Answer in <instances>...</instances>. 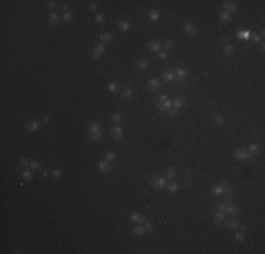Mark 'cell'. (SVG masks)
<instances>
[{
	"label": "cell",
	"instance_id": "cell-54",
	"mask_svg": "<svg viewBox=\"0 0 265 254\" xmlns=\"http://www.w3.org/2000/svg\"><path fill=\"white\" fill-rule=\"evenodd\" d=\"M144 226H145L147 230H151V229H152V223L151 222H144Z\"/></svg>",
	"mask_w": 265,
	"mask_h": 254
},
{
	"label": "cell",
	"instance_id": "cell-35",
	"mask_svg": "<svg viewBox=\"0 0 265 254\" xmlns=\"http://www.w3.org/2000/svg\"><path fill=\"white\" fill-rule=\"evenodd\" d=\"M100 40L105 42H110L113 40V35L110 34V32H103V34H100Z\"/></svg>",
	"mask_w": 265,
	"mask_h": 254
},
{
	"label": "cell",
	"instance_id": "cell-38",
	"mask_svg": "<svg viewBox=\"0 0 265 254\" xmlns=\"http://www.w3.org/2000/svg\"><path fill=\"white\" fill-rule=\"evenodd\" d=\"M105 159H106V161H109V162L114 161V159H116V153H112V151L106 153V155H105Z\"/></svg>",
	"mask_w": 265,
	"mask_h": 254
},
{
	"label": "cell",
	"instance_id": "cell-53",
	"mask_svg": "<svg viewBox=\"0 0 265 254\" xmlns=\"http://www.w3.org/2000/svg\"><path fill=\"white\" fill-rule=\"evenodd\" d=\"M120 119H121V117H120V115H118V113L113 115V121H114V123H118V121H120Z\"/></svg>",
	"mask_w": 265,
	"mask_h": 254
},
{
	"label": "cell",
	"instance_id": "cell-28",
	"mask_svg": "<svg viewBox=\"0 0 265 254\" xmlns=\"http://www.w3.org/2000/svg\"><path fill=\"white\" fill-rule=\"evenodd\" d=\"M171 106H172L171 100H167V102H164V103H159V105H158V109H159V110H162V112H168Z\"/></svg>",
	"mask_w": 265,
	"mask_h": 254
},
{
	"label": "cell",
	"instance_id": "cell-49",
	"mask_svg": "<svg viewBox=\"0 0 265 254\" xmlns=\"http://www.w3.org/2000/svg\"><path fill=\"white\" fill-rule=\"evenodd\" d=\"M244 237H245V236H244V233H243V232H238L237 234H235V239H237L238 242H243Z\"/></svg>",
	"mask_w": 265,
	"mask_h": 254
},
{
	"label": "cell",
	"instance_id": "cell-12",
	"mask_svg": "<svg viewBox=\"0 0 265 254\" xmlns=\"http://www.w3.org/2000/svg\"><path fill=\"white\" fill-rule=\"evenodd\" d=\"M165 175H167V179H173L176 175V167H173V165L168 167L165 169Z\"/></svg>",
	"mask_w": 265,
	"mask_h": 254
},
{
	"label": "cell",
	"instance_id": "cell-56",
	"mask_svg": "<svg viewBox=\"0 0 265 254\" xmlns=\"http://www.w3.org/2000/svg\"><path fill=\"white\" fill-rule=\"evenodd\" d=\"M253 38H254V41H255V42H258L259 40H261V35H257V34H255V35L253 37Z\"/></svg>",
	"mask_w": 265,
	"mask_h": 254
},
{
	"label": "cell",
	"instance_id": "cell-24",
	"mask_svg": "<svg viewBox=\"0 0 265 254\" xmlns=\"http://www.w3.org/2000/svg\"><path fill=\"white\" fill-rule=\"evenodd\" d=\"M145 232H147V229H145V226H142L141 223L138 224L137 227H134V234H136V236H142Z\"/></svg>",
	"mask_w": 265,
	"mask_h": 254
},
{
	"label": "cell",
	"instance_id": "cell-27",
	"mask_svg": "<svg viewBox=\"0 0 265 254\" xmlns=\"http://www.w3.org/2000/svg\"><path fill=\"white\" fill-rule=\"evenodd\" d=\"M224 219H226V213H222V212H217L216 216H214V222L217 223V224L223 223L224 222Z\"/></svg>",
	"mask_w": 265,
	"mask_h": 254
},
{
	"label": "cell",
	"instance_id": "cell-15",
	"mask_svg": "<svg viewBox=\"0 0 265 254\" xmlns=\"http://www.w3.org/2000/svg\"><path fill=\"white\" fill-rule=\"evenodd\" d=\"M185 105H186V99L182 97V96H178V97L173 100V103H172V106H175L176 109H180V107H183Z\"/></svg>",
	"mask_w": 265,
	"mask_h": 254
},
{
	"label": "cell",
	"instance_id": "cell-52",
	"mask_svg": "<svg viewBox=\"0 0 265 254\" xmlns=\"http://www.w3.org/2000/svg\"><path fill=\"white\" fill-rule=\"evenodd\" d=\"M167 100H169V97L167 95H162L161 97H159V103H164V102H167Z\"/></svg>",
	"mask_w": 265,
	"mask_h": 254
},
{
	"label": "cell",
	"instance_id": "cell-21",
	"mask_svg": "<svg viewBox=\"0 0 265 254\" xmlns=\"http://www.w3.org/2000/svg\"><path fill=\"white\" fill-rule=\"evenodd\" d=\"M219 20H220V23H223V24L229 23V21H230V13H227V11H222V13H220V16H219Z\"/></svg>",
	"mask_w": 265,
	"mask_h": 254
},
{
	"label": "cell",
	"instance_id": "cell-16",
	"mask_svg": "<svg viewBox=\"0 0 265 254\" xmlns=\"http://www.w3.org/2000/svg\"><path fill=\"white\" fill-rule=\"evenodd\" d=\"M226 213H227V215H230V216H235V215L238 213V208H237L234 203H231V205L226 206Z\"/></svg>",
	"mask_w": 265,
	"mask_h": 254
},
{
	"label": "cell",
	"instance_id": "cell-44",
	"mask_svg": "<svg viewBox=\"0 0 265 254\" xmlns=\"http://www.w3.org/2000/svg\"><path fill=\"white\" fill-rule=\"evenodd\" d=\"M64 20H65V21H68V23L74 20V17H72V14H71L69 11H68V13H64Z\"/></svg>",
	"mask_w": 265,
	"mask_h": 254
},
{
	"label": "cell",
	"instance_id": "cell-22",
	"mask_svg": "<svg viewBox=\"0 0 265 254\" xmlns=\"http://www.w3.org/2000/svg\"><path fill=\"white\" fill-rule=\"evenodd\" d=\"M185 32H186V34H189V35H193V34L196 32L195 26H193L192 23H186V24H185Z\"/></svg>",
	"mask_w": 265,
	"mask_h": 254
},
{
	"label": "cell",
	"instance_id": "cell-57",
	"mask_svg": "<svg viewBox=\"0 0 265 254\" xmlns=\"http://www.w3.org/2000/svg\"><path fill=\"white\" fill-rule=\"evenodd\" d=\"M41 175H43L44 178H45V177H48V171H43V172H41Z\"/></svg>",
	"mask_w": 265,
	"mask_h": 254
},
{
	"label": "cell",
	"instance_id": "cell-5",
	"mask_svg": "<svg viewBox=\"0 0 265 254\" xmlns=\"http://www.w3.org/2000/svg\"><path fill=\"white\" fill-rule=\"evenodd\" d=\"M148 50H149V52H152V54L159 52L161 51V42L158 40H151L148 42Z\"/></svg>",
	"mask_w": 265,
	"mask_h": 254
},
{
	"label": "cell",
	"instance_id": "cell-40",
	"mask_svg": "<svg viewBox=\"0 0 265 254\" xmlns=\"http://www.w3.org/2000/svg\"><path fill=\"white\" fill-rule=\"evenodd\" d=\"M30 167H31V169L37 171V169H40V162L37 159H32V161H30Z\"/></svg>",
	"mask_w": 265,
	"mask_h": 254
},
{
	"label": "cell",
	"instance_id": "cell-18",
	"mask_svg": "<svg viewBox=\"0 0 265 254\" xmlns=\"http://www.w3.org/2000/svg\"><path fill=\"white\" fill-rule=\"evenodd\" d=\"M173 78H175V76H173V72L169 71V69H167L165 72H162V79H164V81H167V82H172V81H173Z\"/></svg>",
	"mask_w": 265,
	"mask_h": 254
},
{
	"label": "cell",
	"instance_id": "cell-31",
	"mask_svg": "<svg viewBox=\"0 0 265 254\" xmlns=\"http://www.w3.org/2000/svg\"><path fill=\"white\" fill-rule=\"evenodd\" d=\"M167 188H168L169 192H176L179 189V184L178 182H169V184H167Z\"/></svg>",
	"mask_w": 265,
	"mask_h": 254
},
{
	"label": "cell",
	"instance_id": "cell-7",
	"mask_svg": "<svg viewBox=\"0 0 265 254\" xmlns=\"http://www.w3.org/2000/svg\"><path fill=\"white\" fill-rule=\"evenodd\" d=\"M175 74H176L178 82H182V81L188 76V71H186V68H183V66H178V68L175 69Z\"/></svg>",
	"mask_w": 265,
	"mask_h": 254
},
{
	"label": "cell",
	"instance_id": "cell-59",
	"mask_svg": "<svg viewBox=\"0 0 265 254\" xmlns=\"http://www.w3.org/2000/svg\"><path fill=\"white\" fill-rule=\"evenodd\" d=\"M90 10H92V11L96 10V4H90Z\"/></svg>",
	"mask_w": 265,
	"mask_h": 254
},
{
	"label": "cell",
	"instance_id": "cell-45",
	"mask_svg": "<svg viewBox=\"0 0 265 254\" xmlns=\"http://www.w3.org/2000/svg\"><path fill=\"white\" fill-rule=\"evenodd\" d=\"M217 212L226 213V205H224V202H223V203H219V205H217Z\"/></svg>",
	"mask_w": 265,
	"mask_h": 254
},
{
	"label": "cell",
	"instance_id": "cell-55",
	"mask_svg": "<svg viewBox=\"0 0 265 254\" xmlns=\"http://www.w3.org/2000/svg\"><path fill=\"white\" fill-rule=\"evenodd\" d=\"M48 7H50V9H55V7H56V3H55V1H48Z\"/></svg>",
	"mask_w": 265,
	"mask_h": 254
},
{
	"label": "cell",
	"instance_id": "cell-36",
	"mask_svg": "<svg viewBox=\"0 0 265 254\" xmlns=\"http://www.w3.org/2000/svg\"><path fill=\"white\" fill-rule=\"evenodd\" d=\"M100 121L99 120H93L92 123H90V126H89V130H100Z\"/></svg>",
	"mask_w": 265,
	"mask_h": 254
},
{
	"label": "cell",
	"instance_id": "cell-48",
	"mask_svg": "<svg viewBox=\"0 0 265 254\" xmlns=\"http://www.w3.org/2000/svg\"><path fill=\"white\" fill-rule=\"evenodd\" d=\"M231 203H234L233 198H231V196H226V199H224V205H226V206H229V205H231Z\"/></svg>",
	"mask_w": 265,
	"mask_h": 254
},
{
	"label": "cell",
	"instance_id": "cell-19",
	"mask_svg": "<svg viewBox=\"0 0 265 254\" xmlns=\"http://www.w3.org/2000/svg\"><path fill=\"white\" fill-rule=\"evenodd\" d=\"M137 66L140 68V69H147L149 66V61L148 59H145V58H141V59H138V62H137Z\"/></svg>",
	"mask_w": 265,
	"mask_h": 254
},
{
	"label": "cell",
	"instance_id": "cell-25",
	"mask_svg": "<svg viewBox=\"0 0 265 254\" xmlns=\"http://www.w3.org/2000/svg\"><path fill=\"white\" fill-rule=\"evenodd\" d=\"M226 227L227 229H230V230H234V229H237L238 227V223L235 219H230V220H227L226 222Z\"/></svg>",
	"mask_w": 265,
	"mask_h": 254
},
{
	"label": "cell",
	"instance_id": "cell-14",
	"mask_svg": "<svg viewBox=\"0 0 265 254\" xmlns=\"http://www.w3.org/2000/svg\"><path fill=\"white\" fill-rule=\"evenodd\" d=\"M148 85H149V88H151L152 90H158L159 88L162 86L161 81H159V79H157V78H152V79H149Z\"/></svg>",
	"mask_w": 265,
	"mask_h": 254
},
{
	"label": "cell",
	"instance_id": "cell-37",
	"mask_svg": "<svg viewBox=\"0 0 265 254\" xmlns=\"http://www.w3.org/2000/svg\"><path fill=\"white\" fill-rule=\"evenodd\" d=\"M214 121H216L217 126H223L226 120H224V117H223L222 115H216V116H214Z\"/></svg>",
	"mask_w": 265,
	"mask_h": 254
},
{
	"label": "cell",
	"instance_id": "cell-39",
	"mask_svg": "<svg viewBox=\"0 0 265 254\" xmlns=\"http://www.w3.org/2000/svg\"><path fill=\"white\" fill-rule=\"evenodd\" d=\"M107 89H109V92H110V93H116L117 90H118V86H117V84L112 82V84L107 86Z\"/></svg>",
	"mask_w": 265,
	"mask_h": 254
},
{
	"label": "cell",
	"instance_id": "cell-58",
	"mask_svg": "<svg viewBox=\"0 0 265 254\" xmlns=\"http://www.w3.org/2000/svg\"><path fill=\"white\" fill-rule=\"evenodd\" d=\"M240 227H241V230H245V229H247V224H245V223H243V224H241V226H240Z\"/></svg>",
	"mask_w": 265,
	"mask_h": 254
},
{
	"label": "cell",
	"instance_id": "cell-30",
	"mask_svg": "<svg viewBox=\"0 0 265 254\" xmlns=\"http://www.w3.org/2000/svg\"><path fill=\"white\" fill-rule=\"evenodd\" d=\"M237 38H238V40H248V38H250V31L243 30V31L237 32Z\"/></svg>",
	"mask_w": 265,
	"mask_h": 254
},
{
	"label": "cell",
	"instance_id": "cell-26",
	"mask_svg": "<svg viewBox=\"0 0 265 254\" xmlns=\"http://www.w3.org/2000/svg\"><path fill=\"white\" fill-rule=\"evenodd\" d=\"M128 28H130V23L127 20H121L118 23V30L120 31H127Z\"/></svg>",
	"mask_w": 265,
	"mask_h": 254
},
{
	"label": "cell",
	"instance_id": "cell-41",
	"mask_svg": "<svg viewBox=\"0 0 265 254\" xmlns=\"http://www.w3.org/2000/svg\"><path fill=\"white\" fill-rule=\"evenodd\" d=\"M95 20L99 23V24H103L105 23V16L102 14V13H96V17H95Z\"/></svg>",
	"mask_w": 265,
	"mask_h": 254
},
{
	"label": "cell",
	"instance_id": "cell-51",
	"mask_svg": "<svg viewBox=\"0 0 265 254\" xmlns=\"http://www.w3.org/2000/svg\"><path fill=\"white\" fill-rule=\"evenodd\" d=\"M159 58H161V59H167V58H168V52H167V51L159 52Z\"/></svg>",
	"mask_w": 265,
	"mask_h": 254
},
{
	"label": "cell",
	"instance_id": "cell-17",
	"mask_svg": "<svg viewBox=\"0 0 265 254\" xmlns=\"http://www.w3.org/2000/svg\"><path fill=\"white\" fill-rule=\"evenodd\" d=\"M48 21H50V24L51 26H56L58 23H59V14H56V13H51L50 14V17H48Z\"/></svg>",
	"mask_w": 265,
	"mask_h": 254
},
{
	"label": "cell",
	"instance_id": "cell-10",
	"mask_svg": "<svg viewBox=\"0 0 265 254\" xmlns=\"http://www.w3.org/2000/svg\"><path fill=\"white\" fill-rule=\"evenodd\" d=\"M89 138L92 141H100L102 140V133L100 130H89Z\"/></svg>",
	"mask_w": 265,
	"mask_h": 254
},
{
	"label": "cell",
	"instance_id": "cell-9",
	"mask_svg": "<svg viewBox=\"0 0 265 254\" xmlns=\"http://www.w3.org/2000/svg\"><path fill=\"white\" fill-rule=\"evenodd\" d=\"M223 9L227 13H235L237 11V4L234 1H224L223 3Z\"/></svg>",
	"mask_w": 265,
	"mask_h": 254
},
{
	"label": "cell",
	"instance_id": "cell-3",
	"mask_svg": "<svg viewBox=\"0 0 265 254\" xmlns=\"http://www.w3.org/2000/svg\"><path fill=\"white\" fill-rule=\"evenodd\" d=\"M97 167L100 169V172H103V174H110V172H112V164H110L109 161H106V159L99 161Z\"/></svg>",
	"mask_w": 265,
	"mask_h": 254
},
{
	"label": "cell",
	"instance_id": "cell-11",
	"mask_svg": "<svg viewBox=\"0 0 265 254\" xmlns=\"http://www.w3.org/2000/svg\"><path fill=\"white\" fill-rule=\"evenodd\" d=\"M112 137L114 138V140H120V138L123 137V128L120 126H116L112 130Z\"/></svg>",
	"mask_w": 265,
	"mask_h": 254
},
{
	"label": "cell",
	"instance_id": "cell-20",
	"mask_svg": "<svg viewBox=\"0 0 265 254\" xmlns=\"http://www.w3.org/2000/svg\"><path fill=\"white\" fill-rule=\"evenodd\" d=\"M148 17L152 21H155V20H158L159 17H161V13H159V10H157V9H152V10H149Z\"/></svg>",
	"mask_w": 265,
	"mask_h": 254
},
{
	"label": "cell",
	"instance_id": "cell-23",
	"mask_svg": "<svg viewBox=\"0 0 265 254\" xmlns=\"http://www.w3.org/2000/svg\"><path fill=\"white\" fill-rule=\"evenodd\" d=\"M247 151H248V154H251V155H255V157H257V154L259 153V146H258V144H251L250 148H248Z\"/></svg>",
	"mask_w": 265,
	"mask_h": 254
},
{
	"label": "cell",
	"instance_id": "cell-46",
	"mask_svg": "<svg viewBox=\"0 0 265 254\" xmlns=\"http://www.w3.org/2000/svg\"><path fill=\"white\" fill-rule=\"evenodd\" d=\"M168 113H169L171 116H175V115L178 113V109H176L175 106H171V107H169V110H168Z\"/></svg>",
	"mask_w": 265,
	"mask_h": 254
},
{
	"label": "cell",
	"instance_id": "cell-1",
	"mask_svg": "<svg viewBox=\"0 0 265 254\" xmlns=\"http://www.w3.org/2000/svg\"><path fill=\"white\" fill-rule=\"evenodd\" d=\"M165 185H167L165 178H162V177H159V175H154V177L151 178V186H152L154 189H162Z\"/></svg>",
	"mask_w": 265,
	"mask_h": 254
},
{
	"label": "cell",
	"instance_id": "cell-42",
	"mask_svg": "<svg viewBox=\"0 0 265 254\" xmlns=\"http://www.w3.org/2000/svg\"><path fill=\"white\" fill-rule=\"evenodd\" d=\"M164 47H165L167 50H171V48L173 47V41H172V40H167V41L164 42Z\"/></svg>",
	"mask_w": 265,
	"mask_h": 254
},
{
	"label": "cell",
	"instance_id": "cell-13",
	"mask_svg": "<svg viewBox=\"0 0 265 254\" xmlns=\"http://www.w3.org/2000/svg\"><path fill=\"white\" fill-rule=\"evenodd\" d=\"M130 220H131V222H137V223H144L145 222V217H144V215H141V213H131Z\"/></svg>",
	"mask_w": 265,
	"mask_h": 254
},
{
	"label": "cell",
	"instance_id": "cell-4",
	"mask_svg": "<svg viewBox=\"0 0 265 254\" xmlns=\"http://www.w3.org/2000/svg\"><path fill=\"white\" fill-rule=\"evenodd\" d=\"M222 188H223V193L226 195V196H233L234 195V186L229 182V181H224L222 184Z\"/></svg>",
	"mask_w": 265,
	"mask_h": 254
},
{
	"label": "cell",
	"instance_id": "cell-6",
	"mask_svg": "<svg viewBox=\"0 0 265 254\" xmlns=\"http://www.w3.org/2000/svg\"><path fill=\"white\" fill-rule=\"evenodd\" d=\"M234 157L238 161H244V159H248V151L245 148H238L235 153H234Z\"/></svg>",
	"mask_w": 265,
	"mask_h": 254
},
{
	"label": "cell",
	"instance_id": "cell-2",
	"mask_svg": "<svg viewBox=\"0 0 265 254\" xmlns=\"http://www.w3.org/2000/svg\"><path fill=\"white\" fill-rule=\"evenodd\" d=\"M103 54H105V45H103V42H97L95 45V48H93V58L100 59L103 57Z\"/></svg>",
	"mask_w": 265,
	"mask_h": 254
},
{
	"label": "cell",
	"instance_id": "cell-29",
	"mask_svg": "<svg viewBox=\"0 0 265 254\" xmlns=\"http://www.w3.org/2000/svg\"><path fill=\"white\" fill-rule=\"evenodd\" d=\"M212 195H214V196H220V195H223L222 185H216V186H213L212 188Z\"/></svg>",
	"mask_w": 265,
	"mask_h": 254
},
{
	"label": "cell",
	"instance_id": "cell-33",
	"mask_svg": "<svg viewBox=\"0 0 265 254\" xmlns=\"http://www.w3.org/2000/svg\"><path fill=\"white\" fill-rule=\"evenodd\" d=\"M234 48L231 44H226V45H223V54H226V55H230V54H233Z\"/></svg>",
	"mask_w": 265,
	"mask_h": 254
},
{
	"label": "cell",
	"instance_id": "cell-47",
	"mask_svg": "<svg viewBox=\"0 0 265 254\" xmlns=\"http://www.w3.org/2000/svg\"><path fill=\"white\" fill-rule=\"evenodd\" d=\"M41 121H43L44 124H48V123L51 121V119H50L48 115H44V116H41Z\"/></svg>",
	"mask_w": 265,
	"mask_h": 254
},
{
	"label": "cell",
	"instance_id": "cell-8",
	"mask_svg": "<svg viewBox=\"0 0 265 254\" xmlns=\"http://www.w3.org/2000/svg\"><path fill=\"white\" fill-rule=\"evenodd\" d=\"M40 121H37V120H28L27 123H25V128L28 130V131H38L40 130Z\"/></svg>",
	"mask_w": 265,
	"mask_h": 254
},
{
	"label": "cell",
	"instance_id": "cell-34",
	"mask_svg": "<svg viewBox=\"0 0 265 254\" xmlns=\"http://www.w3.org/2000/svg\"><path fill=\"white\" fill-rule=\"evenodd\" d=\"M23 178L25 181H31L34 178V174H32V171L30 169H25V171H23Z\"/></svg>",
	"mask_w": 265,
	"mask_h": 254
},
{
	"label": "cell",
	"instance_id": "cell-43",
	"mask_svg": "<svg viewBox=\"0 0 265 254\" xmlns=\"http://www.w3.org/2000/svg\"><path fill=\"white\" fill-rule=\"evenodd\" d=\"M131 93H133V92H131L130 89H123V90H121V96H123V97H130Z\"/></svg>",
	"mask_w": 265,
	"mask_h": 254
},
{
	"label": "cell",
	"instance_id": "cell-50",
	"mask_svg": "<svg viewBox=\"0 0 265 254\" xmlns=\"http://www.w3.org/2000/svg\"><path fill=\"white\" fill-rule=\"evenodd\" d=\"M27 165H30L28 159H27V158H21V159H20V167H27Z\"/></svg>",
	"mask_w": 265,
	"mask_h": 254
},
{
	"label": "cell",
	"instance_id": "cell-32",
	"mask_svg": "<svg viewBox=\"0 0 265 254\" xmlns=\"http://www.w3.org/2000/svg\"><path fill=\"white\" fill-rule=\"evenodd\" d=\"M52 177L55 178V179H61L62 177H64V171L61 168H56L52 171Z\"/></svg>",
	"mask_w": 265,
	"mask_h": 254
}]
</instances>
